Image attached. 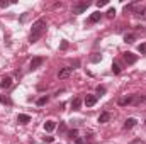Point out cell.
Wrapping results in <instances>:
<instances>
[{
    "label": "cell",
    "instance_id": "6da1fadb",
    "mask_svg": "<svg viewBox=\"0 0 146 144\" xmlns=\"http://www.w3.org/2000/svg\"><path fill=\"white\" fill-rule=\"evenodd\" d=\"M44 29H46V20H44V19H37L36 22L33 24V29H31V36H29V41H31V42H36L37 39L42 36Z\"/></svg>",
    "mask_w": 146,
    "mask_h": 144
},
{
    "label": "cell",
    "instance_id": "7a4b0ae2",
    "mask_svg": "<svg viewBox=\"0 0 146 144\" xmlns=\"http://www.w3.org/2000/svg\"><path fill=\"white\" fill-rule=\"evenodd\" d=\"M88 5H90V2H87V0H82V2H76L75 5H73V14H83L87 9H88Z\"/></svg>",
    "mask_w": 146,
    "mask_h": 144
},
{
    "label": "cell",
    "instance_id": "3957f363",
    "mask_svg": "<svg viewBox=\"0 0 146 144\" xmlns=\"http://www.w3.org/2000/svg\"><path fill=\"white\" fill-rule=\"evenodd\" d=\"M122 59H124V63H127V65H134V63L138 61V56L133 54V53H124Z\"/></svg>",
    "mask_w": 146,
    "mask_h": 144
},
{
    "label": "cell",
    "instance_id": "277c9868",
    "mask_svg": "<svg viewBox=\"0 0 146 144\" xmlns=\"http://www.w3.org/2000/svg\"><path fill=\"white\" fill-rule=\"evenodd\" d=\"M42 63H44V58H41V56L33 58V59H31V63H29V68H31V70H37Z\"/></svg>",
    "mask_w": 146,
    "mask_h": 144
},
{
    "label": "cell",
    "instance_id": "5b68a950",
    "mask_svg": "<svg viewBox=\"0 0 146 144\" xmlns=\"http://www.w3.org/2000/svg\"><path fill=\"white\" fill-rule=\"evenodd\" d=\"M97 104V95H87L85 97V105L87 107H94Z\"/></svg>",
    "mask_w": 146,
    "mask_h": 144
},
{
    "label": "cell",
    "instance_id": "8992f818",
    "mask_svg": "<svg viewBox=\"0 0 146 144\" xmlns=\"http://www.w3.org/2000/svg\"><path fill=\"white\" fill-rule=\"evenodd\" d=\"M136 122H138V120H136L134 117H129V119H126V122H124V129H126V131L133 129V127L136 126Z\"/></svg>",
    "mask_w": 146,
    "mask_h": 144
},
{
    "label": "cell",
    "instance_id": "52a82bcc",
    "mask_svg": "<svg viewBox=\"0 0 146 144\" xmlns=\"http://www.w3.org/2000/svg\"><path fill=\"white\" fill-rule=\"evenodd\" d=\"M73 68H70V66H66V68H63V70H60V73H58V76L63 80V78H68L70 75H72Z\"/></svg>",
    "mask_w": 146,
    "mask_h": 144
},
{
    "label": "cell",
    "instance_id": "ba28073f",
    "mask_svg": "<svg viewBox=\"0 0 146 144\" xmlns=\"http://www.w3.org/2000/svg\"><path fill=\"white\" fill-rule=\"evenodd\" d=\"M100 17H102V12H94V14L88 17V24H95V22H99Z\"/></svg>",
    "mask_w": 146,
    "mask_h": 144
},
{
    "label": "cell",
    "instance_id": "9c48e42d",
    "mask_svg": "<svg viewBox=\"0 0 146 144\" xmlns=\"http://www.w3.org/2000/svg\"><path fill=\"white\" fill-rule=\"evenodd\" d=\"M17 122L19 124H27V122H31V117L27 114H19L17 115Z\"/></svg>",
    "mask_w": 146,
    "mask_h": 144
},
{
    "label": "cell",
    "instance_id": "30bf717a",
    "mask_svg": "<svg viewBox=\"0 0 146 144\" xmlns=\"http://www.w3.org/2000/svg\"><path fill=\"white\" fill-rule=\"evenodd\" d=\"M109 119H110V114H109V112H102V114L99 115V122H100V124L109 122Z\"/></svg>",
    "mask_w": 146,
    "mask_h": 144
},
{
    "label": "cell",
    "instance_id": "8fae6325",
    "mask_svg": "<svg viewBox=\"0 0 146 144\" xmlns=\"http://www.w3.org/2000/svg\"><path fill=\"white\" fill-rule=\"evenodd\" d=\"M10 85H12V78H10V76H5V78L0 81V87H2V88H9Z\"/></svg>",
    "mask_w": 146,
    "mask_h": 144
},
{
    "label": "cell",
    "instance_id": "7c38bea8",
    "mask_svg": "<svg viewBox=\"0 0 146 144\" xmlns=\"http://www.w3.org/2000/svg\"><path fill=\"white\" fill-rule=\"evenodd\" d=\"M133 98H134V95H131V97H124V98L119 100V105H129V104H133Z\"/></svg>",
    "mask_w": 146,
    "mask_h": 144
},
{
    "label": "cell",
    "instance_id": "4fadbf2b",
    "mask_svg": "<svg viewBox=\"0 0 146 144\" xmlns=\"http://www.w3.org/2000/svg\"><path fill=\"white\" fill-rule=\"evenodd\" d=\"M54 127H56V124H54V120H48V122L44 124V129H46L48 132H51V131H54Z\"/></svg>",
    "mask_w": 146,
    "mask_h": 144
},
{
    "label": "cell",
    "instance_id": "5bb4252c",
    "mask_svg": "<svg viewBox=\"0 0 146 144\" xmlns=\"http://www.w3.org/2000/svg\"><path fill=\"white\" fill-rule=\"evenodd\" d=\"M145 100H146L145 95H136V97L133 98V104H134V105H139V104H141V102H145Z\"/></svg>",
    "mask_w": 146,
    "mask_h": 144
},
{
    "label": "cell",
    "instance_id": "9a60e30c",
    "mask_svg": "<svg viewBox=\"0 0 146 144\" xmlns=\"http://www.w3.org/2000/svg\"><path fill=\"white\" fill-rule=\"evenodd\" d=\"M80 105H82V98H78V97H76V98L72 102V108H73V110H78Z\"/></svg>",
    "mask_w": 146,
    "mask_h": 144
},
{
    "label": "cell",
    "instance_id": "2e32d148",
    "mask_svg": "<svg viewBox=\"0 0 146 144\" xmlns=\"http://www.w3.org/2000/svg\"><path fill=\"white\" fill-rule=\"evenodd\" d=\"M136 15H138L139 19H143V20H146V7H145V9H139V10L136 12Z\"/></svg>",
    "mask_w": 146,
    "mask_h": 144
},
{
    "label": "cell",
    "instance_id": "e0dca14e",
    "mask_svg": "<svg viewBox=\"0 0 146 144\" xmlns=\"http://www.w3.org/2000/svg\"><path fill=\"white\" fill-rule=\"evenodd\" d=\"M124 41L126 42H134L136 41V34H126L124 36Z\"/></svg>",
    "mask_w": 146,
    "mask_h": 144
},
{
    "label": "cell",
    "instance_id": "ac0fdd59",
    "mask_svg": "<svg viewBox=\"0 0 146 144\" xmlns=\"http://www.w3.org/2000/svg\"><path fill=\"white\" fill-rule=\"evenodd\" d=\"M0 102L5 104V105H10V104H12V100H10L9 97H5V95H0Z\"/></svg>",
    "mask_w": 146,
    "mask_h": 144
},
{
    "label": "cell",
    "instance_id": "d6986e66",
    "mask_svg": "<svg viewBox=\"0 0 146 144\" xmlns=\"http://www.w3.org/2000/svg\"><path fill=\"white\" fill-rule=\"evenodd\" d=\"M68 134H70L68 137H72V139H76V137H78V131H76V129H73V131H70Z\"/></svg>",
    "mask_w": 146,
    "mask_h": 144
},
{
    "label": "cell",
    "instance_id": "ffe728a7",
    "mask_svg": "<svg viewBox=\"0 0 146 144\" xmlns=\"http://www.w3.org/2000/svg\"><path fill=\"white\" fill-rule=\"evenodd\" d=\"M138 51H139L141 54H145V53H146V42H143V44H139V46H138Z\"/></svg>",
    "mask_w": 146,
    "mask_h": 144
},
{
    "label": "cell",
    "instance_id": "44dd1931",
    "mask_svg": "<svg viewBox=\"0 0 146 144\" xmlns=\"http://www.w3.org/2000/svg\"><path fill=\"white\" fill-rule=\"evenodd\" d=\"M112 71L115 73V75H117V73H121V68H119V65H117V63H112Z\"/></svg>",
    "mask_w": 146,
    "mask_h": 144
},
{
    "label": "cell",
    "instance_id": "7402d4cb",
    "mask_svg": "<svg viewBox=\"0 0 146 144\" xmlns=\"http://www.w3.org/2000/svg\"><path fill=\"white\" fill-rule=\"evenodd\" d=\"M46 102H48V97H41V98L37 100V105H44Z\"/></svg>",
    "mask_w": 146,
    "mask_h": 144
},
{
    "label": "cell",
    "instance_id": "603a6c76",
    "mask_svg": "<svg viewBox=\"0 0 146 144\" xmlns=\"http://www.w3.org/2000/svg\"><path fill=\"white\" fill-rule=\"evenodd\" d=\"M114 15H115V10H114V9H109V10H107V17H109V19H112Z\"/></svg>",
    "mask_w": 146,
    "mask_h": 144
},
{
    "label": "cell",
    "instance_id": "cb8c5ba5",
    "mask_svg": "<svg viewBox=\"0 0 146 144\" xmlns=\"http://www.w3.org/2000/svg\"><path fill=\"white\" fill-rule=\"evenodd\" d=\"M97 93H99V95L106 93V88H104V87H97Z\"/></svg>",
    "mask_w": 146,
    "mask_h": 144
},
{
    "label": "cell",
    "instance_id": "d4e9b609",
    "mask_svg": "<svg viewBox=\"0 0 146 144\" xmlns=\"http://www.w3.org/2000/svg\"><path fill=\"white\" fill-rule=\"evenodd\" d=\"M97 5L99 7H104V5H107V0H100V2H97Z\"/></svg>",
    "mask_w": 146,
    "mask_h": 144
},
{
    "label": "cell",
    "instance_id": "484cf974",
    "mask_svg": "<svg viewBox=\"0 0 146 144\" xmlns=\"http://www.w3.org/2000/svg\"><path fill=\"white\" fill-rule=\"evenodd\" d=\"M44 141H46V143H53V136H46Z\"/></svg>",
    "mask_w": 146,
    "mask_h": 144
},
{
    "label": "cell",
    "instance_id": "4316f807",
    "mask_svg": "<svg viewBox=\"0 0 146 144\" xmlns=\"http://www.w3.org/2000/svg\"><path fill=\"white\" fill-rule=\"evenodd\" d=\"M58 131H60V132H65V131H66V127H65V124H61V126H60V129H58Z\"/></svg>",
    "mask_w": 146,
    "mask_h": 144
},
{
    "label": "cell",
    "instance_id": "83f0119b",
    "mask_svg": "<svg viewBox=\"0 0 146 144\" xmlns=\"http://www.w3.org/2000/svg\"><path fill=\"white\" fill-rule=\"evenodd\" d=\"M9 5V2H0V7H7Z\"/></svg>",
    "mask_w": 146,
    "mask_h": 144
}]
</instances>
